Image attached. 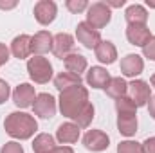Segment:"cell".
Returning <instances> with one entry per match:
<instances>
[{"label": "cell", "mask_w": 155, "mask_h": 153, "mask_svg": "<svg viewBox=\"0 0 155 153\" xmlns=\"http://www.w3.org/2000/svg\"><path fill=\"white\" fill-rule=\"evenodd\" d=\"M4 128H5V133L11 135L13 139L25 141L35 135V132L38 130V122L33 115L25 112H11L4 121Z\"/></svg>", "instance_id": "6da1fadb"}, {"label": "cell", "mask_w": 155, "mask_h": 153, "mask_svg": "<svg viewBox=\"0 0 155 153\" xmlns=\"http://www.w3.org/2000/svg\"><path fill=\"white\" fill-rule=\"evenodd\" d=\"M60 112L65 117L74 119L87 105H88V90L79 85V86H71L63 92H60Z\"/></svg>", "instance_id": "7a4b0ae2"}, {"label": "cell", "mask_w": 155, "mask_h": 153, "mask_svg": "<svg viewBox=\"0 0 155 153\" xmlns=\"http://www.w3.org/2000/svg\"><path fill=\"white\" fill-rule=\"evenodd\" d=\"M27 72L35 83L43 85V83H49L52 77V65L43 56H33L27 61Z\"/></svg>", "instance_id": "3957f363"}, {"label": "cell", "mask_w": 155, "mask_h": 153, "mask_svg": "<svg viewBox=\"0 0 155 153\" xmlns=\"http://www.w3.org/2000/svg\"><path fill=\"white\" fill-rule=\"evenodd\" d=\"M110 18H112V11L105 2H94L87 9V24L97 31L103 29L105 25H108Z\"/></svg>", "instance_id": "277c9868"}, {"label": "cell", "mask_w": 155, "mask_h": 153, "mask_svg": "<svg viewBox=\"0 0 155 153\" xmlns=\"http://www.w3.org/2000/svg\"><path fill=\"white\" fill-rule=\"evenodd\" d=\"M128 97L134 101V105L139 108V106H146L150 97H152V90H150V85L143 79H134L130 85H128Z\"/></svg>", "instance_id": "5b68a950"}, {"label": "cell", "mask_w": 155, "mask_h": 153, "mask_svg": "<svg viewBox=\"0 0 155 153\" xmlns=\"http://www.w3.org/2000/svg\"><path fill=\"white\" fill-rule=\"evenodd\" d=\"M83 146L88 151H105L110 146V137L103 130H88L83 135Z\"/></svg>", "instance_id": "8992f818"}, {"label": "cell", "mask_w": 155, "mask_h": 153, "mask_svg": "<svg viewBox=\"0 0 155 153\" xmlns=\"http://www.w3.org/2000/svg\"><path fill=\"white\" fill-rule=\"evenodd\" d=\"M76 38L78 41L87 47V49H96L101 43V34L97 29H94L92 25H88L87 22H79L76 27Z\"/></svg>", "instance_id": "52a82bcc"}, {"label": "cell", "mask_w": 155, "mask_h": 153, "mask_svg": "<svg viewBox=\"0 0 155 153\" xmlns=\"http://www.w3.org/2000/svg\"><path fill=\"white\" fill-rule=\"evenodd\" d=\"M56 15H58V7L52 0H40L35 4V18L40 25L52 24Z\"/></svg>", "instance_id": "ba28073f"}, {"label": "cell", "mask_w": 155, "mask_h": 153, "mask_svg": "<svg viewBox=\"0 0 155 153\" xmlns=\"http://www.w3.org/2000/svg\"><path fill=\"white\" fill-rule=\"evenodd\" d=\"M33 110L35 114L41 119H51L56 114V99L51 94H38L35 103H33Z\"/></svg>", "instance_id": "9c48e42d"}, {"label": "cell", "mask_w": 155, "mask_h": 153, "mask_svg": "<svg viewBox=\"0 0 155 153\" xmlns=\"http://www.w3.org/2000/svg\"><path fill=\"white\" fill-rule=\"evenodd\" d=\"M36 99V92H35V86L29 85V83H22L15 88L13 92V103L18 106V108H29L33 106Z\"/></svg>", "instance_id": "30bf717a"}, {"label": "cell", "mask_w": 155, "mask_h": 153, "mask_svg": "<svg viewBox=\"0 0 155 153\" xmlns=\"http://www.w3.org/2000/svg\"><path fill=\"white\" fill-rule=\"evenodd\" d=\"M74 49V36L69 33H60L52 38V54L60 60H65L69 54H72Z\"/></svg>", "instance_id": "8fae6325"}, {"label": "cell", "mask_w": 155, "mask_h": 153, "mask_svg": "<svg viewBox=\"0 0 155 153\" xmlns=\"http://www.w3.org/2000/svg\"><path fill=\"white\" fill-rule=\"evenodd\" d=\"M144 70V61L139 54H126L121 60V72L126 77H135Z\"/></svg>", "instance_id": "7c38bea8"}, {"label": "cell", "mask_w": 155, "mask_h": 153, "mask_svg": "<svg viewBox=\"0 0 155 153\" xmlns=\"http://www.w3.org/2000/svg\"><path fill=\"white\" fill-rule=\"evenodd\" d=\"M117 130L124 137H132L137 132V112H119L117 114Z\"/></svg>", "instance_id": "4fadbf2b"}, {"label": "cell", "mask_w": 155, "mask_h": 153, "mask_svg": "<svg viewBox=\"0 0 155 153\" xmlns=\"http://www.w3.org/2000/svg\"><path fill=\"white\" fill-rule=\"evenodd\" d=\"M52 34L49 31H40L31 36V52L35 56H43L45 52L52 50Z\"/></svg>", "instance_id": "5bb4252c"}, {"label": "cell", "mask_w": 155, "mask_h": 153, "mask_svg": "<svg viewBox=\"0 0 155 153\" xmlns=\"http://www.w3.org/2000/svg\"><path fill=\"white\" fill-rule=\"evenodd\" d=\"M150 38H152V33L146 25H128L126 27V40L132 45L144 47Z\"/></svg>", "instance_id": "9a60e30c"}, {"label": "cell", "mask_w": 155, "mask_h": 153, "mask_svg": "<svg viewBox=\"0 0 155 153\" xmlns=\"http://www.w3.org/2000/svg\"><path fill=\"white\" fill-rule=\"evenodd\" d=\"M87 83L92 88H107L110 83V74L105 67H92L87 72Z\"/></svg>", "instance_id": "2e32d148"}, {"label": "cell", "mask_w": 155, "mask_h": 153, "mask_svg": "<svg viewBox=\"0 0 155 153\" xmlns=\"http://www.w3.org/2000/svg\"><path fill=\"white\" fill-rule=\"evenodd\" d=\"M56 139L61 144H74L79 139V128L74 122H63L56 130Z\"/></svg>", "instance_id": "e0dca14e"}, {"label": "cell", "mask_w": 155, "mask_h": 153, "mask_svg": "<svg viewBox=\"0 0 155 153\" xmlns=\"http://www.w3.org/2000/svg\"><path fill=\"white\" fill-rule=\"evenodd\" d=\"M124 18L128 25H146L148 22V11L141 4H132L124 11Z\"/></svg>", "instance_id": "ac0fdd59"}, {"label": "cell", "mask_w": 155, "mask_h": 153, "mask_svg": "<svg viewBox=\"0 0 155 153\" xmlns=\"http://www.w3.org/2000/svg\"><path fill=\"white\" fill-rule=\"evenodd\" d=\"M11 52H13V56L18 58V60L29 58V54H33V52H31V36H29V34H20V36H16V38L11 41Z\"/></svg>", "instance_id": "d6986e66"}, {"label": "cell", "mask_w": 155, "mask_h": 153, "mask_svg": "<svg viewBox=\"0 0 155 153\" xmlns=\"http://www.w3.org/2000/svg\"><path fill=\"white\" fill-rule=\"evenodd\" d=\"M94 50H96V58H97L101 63H105V65H112L117 58L116 45H114L112 41H108V40H107V41L101 40V43H99Z\"/></svg>", "instance_id": "ffe728a7"}, {"label": "cell", "mask_w": 155, "mask_h": 153, "mask_svg": "<svg viewBox=\"0 0 155 153\" xmlns=\"http://www.w3.org/2000/svg\"><path fill=\"white\" fill-rule=\"evenodd\" d=\"M63 63H65L67 72L76 74V76H79L81 72H85V70H87V58H85L83 54H78V52L69 54V56L63 60Z\"/></svg>", "instance_id": "44dd1931"}, {"label": "cell", "mask_w": 155, "mask_h": 153, "mask_svg": "<svg viewBox=\"0 0 155 153\" xmlns=\"http://www.w3.org/2000/svg\"><path fill=\"white\" fill-rule=\"evenodd\" d=\"M83 83V79L81 76H76V74H71V72H60L58 76L54 77V86L60 90V92H63V90H67V88H71V86H79Z\"/></svg>", "instance_id": "7402d4cb"}, {"label": "cell", "mask_w": 155, "mask_h": 153, "mask_svg": "<svg viewBox=\"0 0 155 153\" xmlns=\"http://www.w3.org/2000/svg\"><path fill=\"white\" fill-rule=\"evenodd\" d=\"M107 90V96L108 97H112V99H121V97H124L126 96V92H128V83L123 79V77H110V83H108V86L105 88Z\"/></svg>", "instance_id": "603a6c76"}, {"label": "cell", "mask_w": 155, "mask_h": 153, "mask_svg": "<svg viewBox=\"0 0 155 153\" xmlns=\"http://www.w3.org/2000/svg\"><path fill=\"white\" fill-rule=\"evenodd\" d=\"M56 148V142H54V137L49 135V133H40L35 137L33 141V150L35 153H49Z\"/></svg>", "instance_id": "cb8c5ba5"}, {"label": "cell", "mask_w": 155, "mask_h": 153, "mask_svg": "<svg viewBox=\"0 0 155 153\" xmlns=\"http://www.w3.org/2000/svg\"><path fill=\"white\" fill-rule=\"evenodd\" d=\"M92 119H94V106L88 103V105L74 117V124H76L78 128H88L90 122H92Z\"/></svg>", "instance_id": "d4e9b609"}, {"label": "cell", "mask_w": 155, "mask_h": 153, "mask_svg": "<svg viewBox=\"0 0 155 153\" xmlns=\"http://www.w3.org/2000/svg\"><path fill=\"white\" fill-rule=\"evenodd\" d=\"M117 153H143V146L135 141H123L117 144Z\"/></svg>", "instance_id": "484cf974"}, {"label": "cell", "mask_w": 155, "mask_h": 153, "mask_svg": "<svg viewBox=\"0 0 155 153\" xmlns=\"http://www.w3.org/2000/svg\"><path fill=\"white\" fill-rule=\"evenodd\" d=\"M65 5H67V9H69L71 13H74V15L85 11V9H88V2H87V0H67Z\"/></svg>", "instance_id": "4316f807"}, {"label": "cell", "mask_w": 155, "mask_h": 153, "mask_svg": "<svg viewBox=\"0 0 155 153\" xmlns=\"http://www.w3.org/2000/svg\"><path fill=\"white\" fill-rule=\"evenodd\" d=\"M0 153H24V148H22V144H20V142L11 141V142H5V144L2 146Z\"/></svg>", "instance_id": "83f0119b"}, {"label": "cell", "mask_w": 155, "mask_h": 153, "mask_svg": "<svg viewBox=\"0 0 155 153\" xmlns=\"http://www.w3.org/2000/svg\"><path fill=\"white\" fill-rule=\"evenodd\" d=\"M143 54H144V58L155 61V36H152V38L148 40V43L143 47Z\"/></svg>", "instance_id": "f1b7e54d"}, {"label": "cell", "mask_w": 155, "mask_h": 153, "mask_svg": "<svg viewBox=\"0 0 155 153\" xmlns=\"http://www.w3.org/2000/svg\"><path fill=\"white\" fill-rule=\"evenodd\" d=\"M9 94H11V90H9V85H7V81L0 79V105L7 101Z\"/></svg>", "instance_id": "f546056e"}, {"label": "cell", "mask_w": 155, "mask_h": 153, "mask_svg": "<svg viewBox=\"0 0 155 153\" xmlns=\"http://www.w3.org/2000/svg\"><path fill=\"white\" fill-rule=\"evenodd\" d=\"M141 146H143V153H155V137H148Z\"/></svg>", "instance_id": "4dcf8cb0"}, {"label": "cell", "mask_w": 155, "mask_h": 153, "mask_svg": "<svg viewBox=\"0 0 155 153\" xmlns=\"http://www.w3.org/2000/svg\"><path fill=\"white\" fill-rule=\"evenodd\" d=\"M9 60V49L5 47V43H0V67L5 65Z\"/></svg>", "instance_id": "1f68e13d"}, {"label": "cell", "mask_w": 155, "mask_h": 153, "mask_svg": "<svg viewBox=\"0 0 155 153\" xmlns=\"http://www.w3.org/2000/svg\"><path fill=\"white\" fill-rule=\"evenodd\" d=\"M148 114L152 119H155V96L150 97V101H148Z\"/></svg>", "instance_id": "d6a6232c"}, {"label": "cell", "mask_w": 155, "mask_h": 153, "mask_svg": "<svg viewBox=\"0 0 155 153\" xmlns=\"http://www.w3.org/2000/svg\"><path fill=\"white\" fill-rule=\"evenodd\" d=\"M105 4L112 9V7H123V5L126 4V0H107Z\"/></svg>", "instance_id": "836d02e7"}, {"label": "cell", "mask_w": 155, "mask_h": 153, "mask_svg": "<svg viewBox=\"0 0 155 153\" xmlns=\"http://www.w3.org/2000/svg\"><path fill=\"white\" fill-rule=\"evenodd\" d=\"M54 153H74V150L71 146H56L54 148Z\"/></svg>", "instance_id": "e575fe53"}, {"label": "cell", "mask_w": 155, "mask_h": 153, "mask_svg": "<svg viewBox=\"0 0 155 153\" xmlns=\"http://www.w3.org/2000/svg\"><path fill=\"white\" fill-rule=\"evenodd\" d=\"M13 7H16L15 0L13 2H0V9H13Z\"/></svg>", "instance_id": "d590c367"}, {"label": "cell", "mask_w": 155, "mask_h": 153, "mask_svg": "<svg viewBox=\"0 0 155 153\" xmlns=\"http://www.w3.org/2000/svg\"><path fill=\"white\" fill-rule=\"evenodd\" d=\"M146 4H148V5H150V7H155V2H152V0H148V2H146Z\"/></svg>", "instance_id": "8d00e7d4"}, {"label": "cell", "mask_w": 155, "mask_h": 153, "mask_svg": "<svg viewBox=\"0 0 155 153\" xmlns=\"http://www.w3.org/2000/svg\"><path fill=\"white\" fill-rule=\"evenodd\" d=\"M150 81H152V86H153V88H155V74H153V76H152V79H150Z\"/></svg>", "instance_id": "74e56055"}, {"label": "cell", "mask_w": 155, "mask_h": 153, "mask_svg": "<svg viewBox=\"0 0 155 153\" xmlns=\"http://www.w3.org/2000/svg\"><path fill=\"white\" fill-rule=\"evenodd\" d=\"M49 153H54V150H52V151H49Z\"/></svg>", "instance_id": "f35d334b"}]
</instances>
